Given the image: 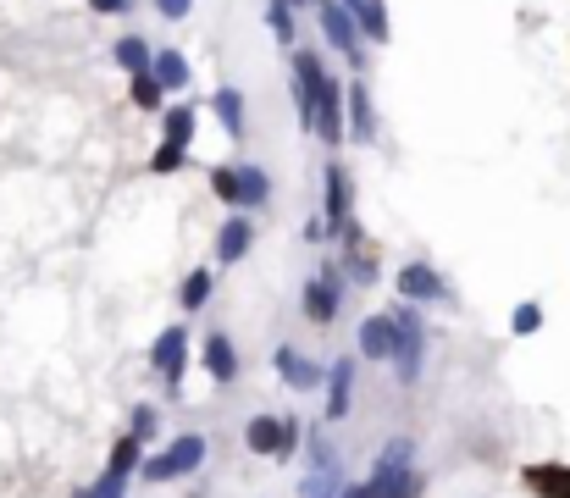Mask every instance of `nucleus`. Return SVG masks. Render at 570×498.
Masks as SVG:
<instances>
[{"label":"nucleus","mask_w":570,"mask_h":498,"mask_svg":"<svg viewBox=\"0 0 570 498\" xmlns=\"http://www.w3.org/2000/svg\"><path fill=\"white\" fill-rule=\"evenodd\" d=\"M200 460H205V438L200 432H183V438H172L167 454H150L139 471H144V482H178V476L200 471Z\"/></svg>","instance_id":"nucleus-1"},{"label":"nucleus","mask_w":570,"mask_h":498,"mask_svg":"<svg viewBox=\"0 0 570 498\" xmlns=\"http://www.w3.org/2000/svg\"><path fill=\"white\" fill-rule=\"evenodd\" d=\"M344 493V465H338L333 443L310 438V476L299 482V498H338Z\"/></svg>","instance_id":"nucleus-2"},{"label":"nucleus","mask_w":570,"mask_h":498,"mask_svg":"<svg viewBox=\"0 0 570 498\" xmlns=\"http://www.w3.org/2000/svg\"><path fill=\"white\" fill-rule=\"evenodd\" d=\"M150 366L161 371V382H167L172 393L183 388V366H189V332L183 327H167L161 338H155V349H150Z\"/></svg>","instance_id":"nucleus-3"},{"label":"nucleus","mask_w":570,"mask_h":498,"mask_svg":"<svg viewBox=\"0 0 570 498\" xmlns=\"http://www.w3.org/2000/svg\"><path fill=\"white\" fill-rule=\"evenodd\" d=\"M399 349H393V371H399V382H416L421 377V338H427V332H421V316L416 310H399Z\"/></svg>","instance_id":"nucleus-4"},{"label":"nucleus","mask_w":570,"mask_h":498,"mask_svg":"<svg viewBox=\"0 0 570 498\" xmlns=\"http://www.w3.org/2000/svg\"><path fill=\"white\" fill-rule=\"evenodd\" d=\"M399 299H416V305H443V299H454V294H449V283H443L427 261H416V266H404V272H399Z\"/></svg>","instance_id":"nucleus-5"},{"label":"nucleus","mask_w":570,"mask_h":498,"mask_svg":"<svg viewBox=\"0 0 570 498\" xmlns=\"http://www.w3.org/2000/svg\"><path fill=\"white\" fill-rule=\"evenodd\" d=\"M316 12H321V28H327V39H333V45L360 67V23L344 12V6H338V0H316Z\"/></svg>","instance_id":"nucleus-6"},{"label":"nucleus","mask_w":570,"mask_h":498,"mask_svg":"<svg viewBox=\"0 0 570 498\" xmlns=\"http://www.w3.org/2000/svg\"><path fill=\"white\" fill-rule=\"evenodd\" d=\"M316 133H321L327 144H338V139L349 133V128H344V100H338V83L327 78V72L316 78Z\"/></svg>","instance_id":"nucleus-7"},{"label":"nucleus","mask_w":570,"mask_h":498,"mask_svg":"<svg viewBox=\"0 0 570 498\" xmlns=\"http://www.w3.org/2000/svg\"><path fill=\"white\" fill-rule=\"evenodd\" d=\"M393 349H399V321L371 316L366 327H360V355L366 360H393Z\"/></svg>","instance_id":"nucleus-8"},{"label":"nucleus","mask_w":570,"mask_h":498,"mask_svg":"<svg viewBox=\"0 0 570 498\" xmlns=\"http://www.w3.org/2000/svg\"><path fill=\"white\" fill-rule=\"evenodd\" d=\"M305 316L316 321V327H327V321L338 316V277L333 272H321L305 283Z\"/></svg>","instance_id":"nucleus-9"},{"label":"nucleus","mask_w":570,"mask_h":498,"mask_svg":"<svg viewBox=\"0 0 570 498\" xmlns=\"http://www.w3.org/2000/svg\"><path fill=\"white\" fill-rule=\"evenodd\" d=\"M349 139H360V144H371L377 139V111H371V95H366V83H349Z\"/></svg>","instance_id":"nucleus-10"},{"label":"nucleus","mask_w":570,"mask_h":498,"mask_svg":"<svg viewBox=\"0 0 570 498\" xmlns=\"http://www.w3.org/2000/svg\"><path fill=\"white\" fill-rule=\"evenodd\" d=\"M526 487L537 498H570V465L543 460V465H526Z\"/></svg>","instance_id":"nucleus-11"},{"label":"nucleus","mask_w":570,"mask_h":498,"mask_svg":"<svg viewBox=\"0 0 570 498\" xmlns=\"http://www.w3.org/2000/svg\"><path fill=\"white\" fill-rule=\"evenodd\" d=\"M321 222H327V233L349 227V172L338 161L327 166V216H321Z\"/></svg>","instance_id":"nucleus-12"},{"label":"nucleus","mask_w":570,"mask_h":498,"mask_svg":"<svg viewBox=\"0 0 570 498\" xmlns=\"http://www.w3.org/2000/svg\"><path fill=\"white\" fill-rule=\"evenodd\" d=\"M272 200V178H266L261 166H238V200H233V211H261V205Z\"/></svg>","instance_id":"nucleus-13"},{"label":"nucleus","mask_w":570,"mask_h":498,"mask_svg":"<svg viewBox=\"0 0 570 498\" xmlns=\"http://www.w3.org/2000/svg\"><path fill=\"white\" fill-rule=\"evenodd\" d=\"M283 432H288L283 415H255L244 427V443H250V454H283Z\"/></svg>","instance_id":"nucleus-14"},{"label":"nucleus","mask_w":570,"mask_h":498,"mask_svg":"<svg viewBox=\"0 0 570 498\" xmlns=\"http://www.w3.org/2000/svg\"><path fill=\"white\" fill-rule=\"evenodd\" d=\"M349 388H355V360H333V371H327V415L333 421L349 415Z\"/></svg>","instance_id":"nucleus-15"},{"label":"nucleus","mask_w":570,"mask_h":498,"mask_svg":"<svg viewBox=\"0 0 570 498\" xmlns=\"http://www.w3.org/2000/svg\"><path fill=\"white\" fill-rule=\"evenodd\" d=\"M205 371H211L222 388L238 377V349L227 344V332H211V338H205Z\"/></svg>","instance_id":"nucleus-16"},{"label":"nucleus","mask_w":570,"mask_h":498,"mask_svg":"<svg viewBox=\"0 0 570 498\" xmlns=\"http://www.w3.org/2000/svg\"><path fill=\"white\" fill-rule=\"evenodd\" d=\"M277 371H283V377H288V388H299V393H316L321 388V382H327V377H321V366H310V360H299L294 355V349H277Z\"/></svg>","instance_id":"nucleus-17"},{"label":"nucleus","mask_w":570,"mask_h":498,"mask_svg":"<svg viewBox=\"0 0 570 498\" xmlns=\"http://www.w3.org/2000/svg\"><path fill=\"white\" fill-rule=\"evenodd\" d=\"M250 244H255V227L244 222V216H233V222L216 233V255H222V261H244V255H250Z\"/></svg>","instance_id":"nucleus-18"},{"label":"nucleus","mask_w":570,"mask_h":498,"mask_svg":"<svg viewBox=\"0 0 570 498\" xmlns=\"http://www.w3.org/2000/svg\"><path fill=\"white\" fill-rule=\"evenodd\" d=\"M211 111L222 117V128L233 133V139H244V95H238V89H216V95H211Z\"/></svg>","instance_id":"nucleus-19"},{"label":"nucleus","mask_w":570,"mask_h":498,"mask_svg":"<svg viewBox=\"0 0 570 498\" xmlns=\"http://www.w3.org/2000/svg\"><path fill=\"white\" fill-rule=\"evenodd\" d=\"M355 23H360V34L371 39V45H388V6L382 0H360V12H355Z\"/></svg>","instance_id":"nucleus-20"},{"label":"nucleus","mask_w":570,"mask_h":498,"mask_svg":"<svg viewBox=\"0 0 570 498\" xmlns=\"http://www.w3.org/2000/svg\"><path fill=\"white\" fill-rule=\"evenodd\" d=\"M150 72L161 78V89H183V83H189V61H183V50H161V56L150 61Z\"/></svg>","instance_id":"nucleus-21"},{"label":"nucleus","mask_w":570,"mask_h":498,"mask_svg":"<svg viewBox=\"0 0 570 498\" xmlns=\"http://www.w3.org/2000/svg\"><path fill=\"white\" fill-rule=\"evenodd\" d=\"M111 56H117V67H128V72H150V61H155L150 45H144V34H122Z\"/></svg>","instance_id":"nucleus-22"},{"label":"nucleus","mask_w":570,"mask_h":498,"mask_svg":"<svg viewBox=\"0 0 570 498\" xmlns=\"http://www.w3.org/2000/svg\"><path fill=\"white\" fill-rule=\"evenodd\" d=\"M139 449H144V438H139V432H128V438H117V449H111L106 471H117V476H133V465H144V460H139Z\"/></svg>","instance_id":"nucleus-23"},{"label":"nucleus","mask_w":570,"mask_h":498,"mask_svg":"<svg viewBox=\"0 0 570 498\" xmlns=\"http://www.w3.org/2000/svg\"><path fill=\"white\" fill-rule=\"evenodd\" d=\"M128 95H133V106H139V111H155V106H161V78H155V72H133Z\"/></svg>","instance_id":"nucleus-24"},{"label":"nucleus","mask_w":570,"mask_h":498,"mask_svg":"<svg viewBox=\"0 0 570 498\" xmlns=\"http://www.w3.org/2000/svg\"><path fill=\"white\" fill-rule=\"evenodd\" d=\"M266 28H272V39L294 45V0H272L266 6Z\"/></svg>","instance_id":"nucleus-25"},{"label":"nucleus","mask_w":570,"mask_h":498,"mask_svg":"<svg viewBox=\"0 0 570 498\" xmlns=\"http://www.w3.org/2000/svg\"><path fill=\"white\" fill-rule=\"evenodd\" d=\"M178 299H183V310H200L205 299H211V272H189L183 288H178Z\"/></svg>","instance_id":"nucleus-26"},{"label":"nucleus","mask_w":570,"mask_h":498,"mask_svg":"<svg viewBox=\"0 0 570 498\" xmlns=\"http://www.w3.org/2000/svg\"><path fill=\"white\" fill-rule=\"evenodd\" d=\"M161 122H167V139H172V144H189V139H194V111H189V106H172Z\"/></svg>","instance_id":"nucleus-27"},{"label":"nucleus","mask_w":570,"mask_h":498,"mask_svg":"<svg viewBox=\"0 0 570 498\" xmlns=\"http://www.w3.org/2000/svg\"><path fill=\"white\" fill-rule=\"evenodd\" d=\"M183 155H189V144H161V150H155V161H150V172H161V178H167V172H178L183 166Z\"/></svg>","instance_id":"nucleus-28"},{"label":"nucleus","mask_w":570,"mask_h":498,"mask_svg":"<svg viewBox=\"0 0 570 498\" xmlns=\"http://www.w3.org/2000/svg\"><path fill=\"white\" fill-rule=\"evenodd\" d=\"M510 327L521 332V338H526V332H537V327H543V305H515Z\"/></svg>","instance_id":"nucleus-29"},{"label":"nucleus","mask_w":570,"mask_h":498,"mask_svg":"<svg viewBox=\"0 0 570 498\" xmlns=\"http://www.w3.org/2000/svg\"><path fill=\"white\" fill-rule=\"evenodd\" d=\"M427 493V476H416V471H404L399 482H393V493L388 498H421Z\"/></svg>","instance_id":"nucleus-30"},{"label":"nucleus","mask_w":570,"mask_h":498,"mask_svg":"<svg viewBox=\"0 0 570 498\" xmlns=\"http://www.w3.org/2000/svg\"><path fill=\"white\" fill-rule=\"evenodd\" d=\"M133 432H139V438H155V404H139V410H133Z\"/></svg>","instance_id":"nucleus-31"},{"label":"nucleus","mask_w":570,"mask_h":498,"mask_svg":"<svg viewBox=\"0 0 570 498\" xmlns=\"http://www.w3.org/2000/svg\"><path fill=\"white\" fill-rule=\"evenodd\" d=\"M155 6H161V17H172V23H178V17H189L194 0H155Z\"/></svg>","instance_id":"nucleus-32"},{"label":"nucleus","mask_w":570,"mask_h":498,"mask_svg":"<svg viewBox=\"0 0 570 498\" xmlns=\"http://www.w3.org/2000/svg\"><path fill=\"white\" fill-rule=\"evenodd\" d=\"M89 6H95L100 17H117V12H128L133 0H89Z\"/></svg>","instance_id":"nucleus-33"},{"label":"nucleus","mask_w":570,"mask_h":498,"mask_svg":"<svg viewBox=\"0 0 570 498\" xmlns=\"http://www.w3.org/2000/svg\"><path fill=\"white\" fill-rule=\"evenodd\" d=\"M338 6H344V12H349V17H355V12H360V0H338Z\"/></svg>","instance_id":"nucleus-34"}]
</instances>
